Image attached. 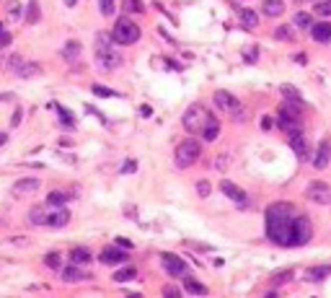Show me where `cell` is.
I'll return each mask as SVG.
<instances>
[{"instance_id": "cell-1", "label": "cell", "mask_w": 331, "mask_h": 298, "mask_svg": "<svg viewBox=\"0 0 331 298\" xmlns=\"http://www.w3.org/2000/svg\"><path fill=\"white\" fill-rule=\"evenodd\" d=\"M292 218H295V207L290 202L269 205L266 207V236H269V241H274L280 246H288Z\"/></svg>"}, {"instance_id": "cell-2", "label": "cell", "mask_w": 331, "mask_h": 298, "mask_svg": "<svg viewBox=\"0 0 331 298\" xmlns=\"http://www.w3.org/2000/svg\"><path fill=\"white\" fill-rule=\"evenodd\" d=\"M96 60H98V65L106 73H114L119 65H122V55L114 50V39L112 37L101 34L96 39Z\"/></svg>"}, {"instance_id": "cell-3", "label": "cell", "mask_w": 331, "mask_h": 298, "mask_svg": "<svg viewBox=\"0 0 331 298\" xmlns=\"http://www.w3.org/2000/svg\"><path fill=\"white\" fill-rule=\"evenodd\" d=\"M313 238V226H310V220L303 215V213H295L292 218V226H290V238H288V246H303L308 244Z\"/></svg>"}, {"instance_id": "cell-4", "label": "cell", "mask_w": 331, "mask_h": 298, "mask_svg": "<svg viewBox=\"0 0 331 298\" xmlns=\"http://www.w3.org/2000/svg\"><path fill=\"white\" fill-rule=\"evenodd\" d=\"M202 156V145L197 140H184L176 145V153H174V161L178 169H189L192 163H197V158Z\"/></svg>"}, {"instance_id": "cell-5", "label": "cell", "mask_w": 331, "mask_h": 298, "mask_svg": "<svg viewBox=\"0 0 331 298\" xmlns=\"http://www.w3.org/2000/svg\"><path fill=\"white\" fill-rule=\"evenodd\" d=\"M112 39L116 44H134L140 39V26L130 19H119L112 29Z\"/></svg>"}, {"instance_id": "cell-6", "label": "cell", "mask_w": 331, "mask_h": 298, "mask_svg": "<svg viewBox=\"0 0 331 298\" xmlns=\"http://www.w3.org/2000/svg\"><path fill=\"white\" fill-rule=\"evenodd\" d=\"M210 119V112L204 107H200V104H192V107L184 112V127L189 132H202V127L207 125Z\"/></svg>"}, {"instance_id": "cell-7", "label": "cell", "mask_w": 331, "mask_h": 298, "mask_svg": "<svg viewBox=\"0 0 331 298\" xmlns=\"http://www.w3.org/2000/svg\"><path fill=\"white\" fill-rule=\"evenodd\" d=\"M306 195L316 205H331V187L326 182H310L308 189H306Z\"/></svg>"}, {"instance_id": "cell-8", "label": "cell", "mask_w": 331, "mask_h": 298, "mask_svg": "<svg viewBox=\"0 0 331 298\" xmlns=\"http://www.w3.org/2000/svg\"><path fill=\"white\" fill-rule=\"evenodd\" d=\"M277 125H280L282 130H288L290 135H292V132H298V130H300V112H295L292 107H284V109H280Z\"/></svg>"}, {"instance_id": "cell-9", "label": "cell", "mask_w": 331, "mask_h": 298, "mask_svg": "<svg viewBox=\"0 0 331 298\" xmlns=\"http://www.w3.org/2000/svg\"><path fill=\"white\" fill-rule=\"evenodd\" d=\"M163 262V270L168 272L171 277H184L186 275V262L182 257H174V254H160Z\"/></svg>"}, {"instance_id": "cell-10", "label": "cell", "mask_w": 331, "mask_h": 298, "mask_svg": "<svg viewBox=\"0 0 331 298\" xmlns=\"http://www.w3.org/2000/svg\"><path fill=\"white\" fill-rule=\"evenodd\" d=\"M215 107L220 112H228V114H238L240 112V104L230 91H215Z\"/></svg>"}, {"instance_id": "cell-11", "label": "cell", "mask_w": 331, "mask_h": 298, "mask_svg": "<svg viewBox=\"0 0 331 298\" xmlns=\"http://www.w3.org/2000/svg\"><path fill=\"white\" fill-rule=\"evenodd\" d=\"M42 187V182L36 176H24V179H18L16 184H13V195H34V192Z\"/></svg>"}, {"instance_id": "cell-12", "label": "cell", "mask_w": 331, "mask_h": 298, "mask_svg": "<svg viewBox=\"0 0 331 298\" xmlns=\"http://www.w3.org/2000/svg\"><path fill=\"white\" fill-rule=\"evenodd\" d=\"M98 259L104 262V264H124L127 259H130V254L127 251H122V249H114V246H106L98 254Z\"/></svg>"}, {"instance_id": "cell-13", "label": "cell", "mask_w": 331, "mask_h": 298, "mask_svg": "<svg viewBox=\"0 0 331 298\" xmlns=\"http://www.w3.org/2000/svg\"><path fill=\"white\" fill-rule=\"evenodd\" d=\"M290 145H292V151H295V156H298L300 161L308 158V151H310V148H308V140H306V135H303L300 130L290 135Z\"/></svg>"}, {"instance_id": "cell-14", "label": "cell", "mask_w": 331, "mask_h": 298, "mask_svg": "<svg viewBox=\"0 0 331 298\" xmlns=\"http://www.w3.org/2000/svg\"><path fill=\"white\" fill-rule=\"evenodd\" d=\"M220 189H222V195H228L233 202H246V192L240 187H236L233 182H228V179H222V182H220Z\"/></svg>"}, {"instance_id": "cell-15", "label": "cell", "mask_w": 331, "mask_h": 298, "mask_svg": "<svg viewBox=\"0 0 331 298\" xmlns=\"http://www.w3.org/2000/svg\"><path fill=\"white\" fill-rule=\"evenodd\" d=\"M328 153H331V143L324 140V143L318 145V151H316V158H313V166L318 169V171H324V169L328 166Z\"/></svg>"}, {"instance_id": "cell-16", "label": "cell", "mask_w": 331, "mask_h": 298, "mask_svg": "<svg viewBox=\"0 0 331 298\" xmlns=\"http://www.w3.org/2000/svg\"><path fill=\"white\" fill-rule=\"evenodd\" d=\"M308 32H310V37H313L316 42H321V44H324V42H331V24H326V21L313 24Z\"/></svg>"}, {"instance_id": "cell-17", "label": "cell", "mask_w": 331, "mask_h": 298, "mask_svg": "<svg viewBox=\"0 0 331 298\" xmlns=\"http://www.w3.org/2000/svg\"><path fill=\"white\" fill-rule=\"evenodd\" d=\"M68 220H70V213L65 210L62 205H60L57 210H52V213H50L47 226H52V228H62V226H68Z\"/></svg>"}, {"instance_id": "cell-18", "label": "cell", "mask_w": 331, "mask_h": 298, "mask_svg": "<svg viewBox=\"0 0 331 298\" xmlns=\"http://www.w3.org/2000/svg\"><path fill=\"white\" fill-rule=\"evenodd\" d=\"M282 11H284L282 0H264V3H262V13H264V16H269V19L282 16Z\"/></svg>"}, {"instance_id": "cell-19", "label": "cell", "mask_w": 331, "mask_h": 298, "mask_svg": "<svg viewBox=\"0 0 331 298\" xmlns=\"http://www.w3.org/2000/svg\"><path fill=\"white\" fill-rule=\"evenodd\" d=\"M238 19H240V24H244L246 29H256L259 26V13L251 11V8H240L238 11Z\"/></svg>"}, {"instance_id": "cell-20", "label": "cell", "mask_w": 331, "mask_h": 298, "mask_svg": "<svg viewBox=\"0 0 331 298\" xmlns=\"http://www.w3.org/2000/svg\"><path fill=\"white\" fill-rule=\"evenodd\" d=\"M47 218H50V213L44 210L42 205H36V207L28 210V223H32V226H47Z\"/></svg>"}, {"instance_id": "cell-21", "label": "cell", "mask_w": 331, "mask_h": 298, "mask_svg": "<svg viewBox=\"0 0 331 298\" xmlns=\"http://www.w3.org/2000/svg\"><path fill=\"white\" fill-rule=\"evenodd\" d=\"M91 259H94V257H91V251L83 249V246H78V249H72V251H70V262H72V264H78V267H80V264H88Z\"/></svg>"}, {"instance_id": "cell-22", "label": "cell", "mask_w": 331, "mask_h": 298, "mask_svg": "<svg viewBox=\"0 0 331 298\" xmlns=\"http://www.w3.org/2000/svg\"><path fill=\"white\" fill-rule=\"evenodd\" d=\"M218 135H220V125L215 122L212 117H210L207 125L202 127V138H204V140H218Z\"/></svg>"}, {"instance_id": "cell-23", "label": "cell", "mask_w": 331, "mask_h": 298, "mask_svg": "<svg viewBox=\"0 0 331 298\" xmlns=\"http://www.w3.org/2000/svg\"><path fill=\"white\" fill-rule=\"evenodd\" d=\"M326 275H331V267H310V270L306 272V280L318 282V280H324Z\"/></svg>"}, {"instance_id": "cell-24", "label": "cell", "mask_w": 331, "mask_h": 298, "mask_svg": "<svg viewBox=\"0 0 331 298\" xmlns=\"http://www.w3.org/2000/svg\"><path fill=\"white\" fill-rule=\"evenodd\" d=\"M62 57L68 60V63L78 60V57H80V44H78V42H68V44H65V50H62Z\"/></svg>"}, {"instance_id": "cell-25", "label": "cell", "mask_w": 331, "mask_h": 298, "mask_svg": "<svg viewBox=\"0 0 331 298\" xmlns=\"http://www.w3.org/2000/svg\"><path fill=\"white\" fill-rule=\"evenodd\" d=\"M42 19V11H39V3L32 0V3L26 6V24H36Z\"/></svg>"}, {"instance_id": "cell-26", "label": "cell", "mask_w": 331, "mask_h": 298, "mask_svg": "<svg viewBox=\"0 0 331 298\" xmlns=\"http://www.w3.org/2000/svg\"><path fill=\"white\" fill-rule=\"evenodd\" d=\"M184 285H186V290L194 293V295H197V293H200V295H207V288L202 285V282H197L194 277H186V275H184Z\"/></svg>"}, {"instance_id": "cell-27", "label": "cell", "mask_w": 331, "mask_h": 298, "mask_svg": "<svg viewBox=\"0 0 331 298\" xmlns=\"http://www.w3.org/2000/svg\"><path fill=\"white\" fill-rule=\"evenodd\" d=\"M138 277V270H134V267H124V270H116L114 272V280L116 282H127V280H134Z\"/></svg>"}, {"instance_id": "cell-28", "label": "cell", "mask_w": 331, "mask_h": 298, "mask_svg": "<svg viewBox=\"0 0 331 298\" xmlns=\"http://www.w3.org/2000/svg\"><path fill=\"white\" fill-rule=\"evenodd\" d=\"M62 280H65V282H78V280H83V275H80V270H78V264H72V262H70V267L62 272Z\"/></svg>"}, {"instance_id": "cell-29", "label": "cell", "mask_w": 331, "mask_h": 298, "mask_svg": "<svg viewBox=\"0 0 331 298\" xmlns=\"http://www.w3.org/2000/svg\"><path fill=\"white\" fill-rule=\"evenodd\" d=\"M3 68H8V73H16V76H18V70L24 68V60L18 55H10L6 63H3Z\"/></svg>"}, {"instance_id": "cell-30", "label": "cell", "mask_w": 331, "mask_h": 298, "mask_svg": "<svg viewBox=\"0 0 331 298\" xmlns=\"http://www.w3.org/2000/svg\"><path fill=\"white\" fill-rule=\"evenodd\" d=\"M295 26H298V29H310V26H313L310 13H306V11H298V13H295Z\"/></svg>"}, {"instance_id": "cell-31", "label": "cell", "mask_w": 331, "mask_h": 298, "mask_svg": "<svg viewBox=\"0 0 331 298\" xmlns=\"http://www.w3.org/2000/svg\"><path fill=\"white\" fill-rule=\"evenodd\" d=\"M122 11L124 13H142L145 6H142V0H122Z\"/></svg>"}, {"instance_id": "cell-32", "label": "cell", "mask_w": 331, "mask_h": 298, "mask_svg": "<svg viewBox=\"0 0 331 298\" xmlns=\"http://www.w3.org/2000/svg\"><path fill=\"white\" fill-rule=\"evenodd\" d=\"M70 200V195H68V192H52V195L47 197V202L52 205V207H60V205H65Z\"/></svg>"}, {"instance_id": "cell-33", "label": "cell", "mask_w": 331, "mask_h": 298, "mask_svg": "<svg viewBox=\"0 0 331 298\" xmlns=\"http://www.w3.org/2000/svg\"><path fill=\"white\" fill-rule=\"evenodd\" d=\"M39 73H42V65H36V63L26 65V63H24V68L18 70V76H21V78H32V76H39Z\"/></svg>"}, {"instance_id": "cell-34", "label": "cell", "mask_w": 331, "mask_h": 298, "mask_svg": "<svg viewBox=\"0 0 331 298\" xmlns=\"http://www.w3.org/2000/svg\"><path fill=\"white\" fill-rule=\"evenodd\" d=\"M280 94L288 99V101H300V91H298L295 86H290V83H288V86H282V88H280Z\"/></svg>"}, {"instance_id": "cell-35", "label": "cell", "mask_w": 331, "mask_h": 298, "mask_svg": "<svg viewBox=\"0 0 331 298\" xmlns=\"http://www.w3.org/2000/svg\"><path fill=\"white\" fill-rule=\"evenodd\" d=\"M274 37L282 39V42H292L295 39V32H292V26H280L277 32H274Z\"/></svg>"}, {"instance_id": "cell-36", "label": "cell", "mask_w": 331, "mask_h": 298, "mask_svg": "<svg viewBox=\"0 0 331 298\" xmlns=\"http://www.w3.org/2000/svg\"><path fill=\"white\" fill-rule=\"evenodd\" d=\"M6 13H8L10 21H16V19L21 16V3H18V0H10V3L6 6Z\"/></svg>"}, {"instance_id": "cell-37", "label": "cell", "mask_w": 331, "mask_h": 298, "mask_svg": "<svg viewBox=\"0 0 331 298\" xmlns=\"http://www.w3.org/2000/svg\"><path fill=\"white\" fill-rule=\"evenodd\" d=\"M316 13L324 19H331V0H321V3H316Z\"/></svg>"}, {"instance_id": "cell-38", "label": "cell", "mask_w": 331, "mask_h": 298, "mask_svg": "<svg viewBox=\"0 0 331 298\" xmlns=\"http://www.w3.org/2000/svg\"><path fill=\"white\" fill-rule=\"evenodd\" d=\"M44 264H47L50 270H57V267H60V254H57V251H50V254H44Z\"/></svg>"}, {"instance_id": "cell-39", "label": "cell", "mask_w": 331, "mask_h": 298, "mask_svg": "<svg viewBox=\"0 0 331 298\" xmlns=\"http://www.w3.org/2000/svg\"><path fill=\"white\" fill-rule=\"evenodd\" d=\"M114 0H101V13H104V16H106V19H112L114 16Z\"/></svg>"}, {"instance_id": "cell-40", "label": "cell", "mask_w": 331, "mask_h": 298, "mask_svg": "<svg viewBox=\"0 0 331 298\" xmlns=\"http://www.w3.org/2000/svg\"><path fill=\"white\" fill-rule=\"evenodd\" d=\"M91 91H94L96 96H112V94H114V91H112V88H106V86H94V88H91Z\"/></svg>"}, {"instance_id": "cell-41", "label": "cell", "mask_w": 331, "mask_h": 298, "mask_svg": "<svg viewBox=\"0 0 331 298\" xmlns=\"http://www.w3.org/2000/svg\"><path fill=\"white\" fill-rule=\"evenodd\" d=\"M163 295H168V298H178V295H182V290H178L176 285H166V288H163Z\"/></svg>"}, {"instance_id": "cell-42", "label": "cell", "mask_w": 331, "mask_h": 298, "mask_svg": "<svg viewBox=\"0 0 331 298\" xmlns=\"http://www.w3.org/2000/svg\"><path fill=\"white\" fill-rule=\"evenodd\" d=\"M21 119H24V109H16V112H13V117H10V127H18Z\"/></svg>"}, {"instance_id": "cell-43", "label": "cell", "mask_w": 331, "mask_h": 298, "mask_svg": "<svg viewBox=\"0 0 331 298\" xmlns=\"http://www.w3.org/2000/svg\"><path fill=\"white\" fill-rule=\"evenodd\" d=\"M8 44H10V34L6 32L3 26H0V50H3V47H8Z\"/></svg>"}, {"instance_id": "cell-44", "label": "cell", "mask_w": 331, "mask_h": 298, "mask_svg": "<svg viewBox=\"0 0 331 298\" xmlns=\"http://www.w3.org/2000/svg\"><path fill=\"white\" fill-rule=\"evenodd\" d=\"M197 192L200 197H210V182H197Z\"/></svg>"}, {"instance_id": "cell-45", "label": "cell", "mask_w": 331, "mask_h": 298, "mask_svg": "<svg viewBox=\"0 0 331 298\" xmlns=\"http://www.w3.org/2000/svg\"><path fill=\"white\" fill-rule=\"evenodd\" d=\"M132 171H138V161H127L122 166V174H132Z\"/></svg>"}, {"instance_id": "cell-46", "label": "cell", "mask_w": 331, "mask_h": 298, "mask_svg": "<svg viewBox=\"0 0 331 298\" xmlns=\"http://www.w3.org/2000/svg\"><path fill=\"white\" fill-rule=\"evenodd\" d=\"M54 109L60 112V119H62V122H65V125H72V119H70V114H68V112H65L62 107H54Z\"/></svg>"}, {"instance_id": "cell-47", "label": "cell", "mask_w": 331, "mask_h": 298, "mask_svg": "<svg viewBox=\"0 0 331 298\" xmlns=\"http://www.w3.org/2000/svg\"><path fill=\"white\" fill-rule=\"evenodd\" d=\"M262 127H264V130H272V119L264 117V119H262Z\"/></svg>"}, {"instance_id": "cell-48", "label": "cell", "mask_w": 331, "mask_h": 298, "mask_svg": "<svg viewBox=\"0 0 331 298\" xmlns=\"http://www.w3.org/2000/svg\"><path fill=\"white\" fill-rule=\"evenodd\" d=\"M290 275H292V272H282V275H277V277H274V282H284Z\"/></svg>"}, {"instance_id": "cell-49", "label": "cell", "mask_w": 331, "mask_h": 298, "mask_svg": "<svg viewBox=\"0 0 331 298\" xmlns=\"http://www.w3.org/2000/svg\"><path fill=\"white\" fill-rule=\"evenodd\" d=\"M116 244H119V246H122V249H130V246H132V244L127 241V238H116Z\"/></svg>"}, {"instance_id": "cell-50", "label": "cell", "mask_w": 331, "mask_h": 298, "mask_svg": "<svg viewBox=\"0 0 331 298\" xmlns=\"http://www.w3.org/2000/svg\"><path fill=\"white\" fill-rule=\"evenodd\" d=\"M8 143V132H0V145H6Z\"/></svg>"}, {"instance_id": "cell-51", "label": "cell", "mask_w": 331, "mask_h": 298, "mask_svg": "<svg viewBox=\"0 0 331 298\" xmlns=\"http://www.w3.org/2000/svg\"><path fill=\"white\" fill-rule=\"evenodd\" d=\"M65 3H68V8H72L75 3H78V0H65Z\"/></svg>"}]
</instances>
